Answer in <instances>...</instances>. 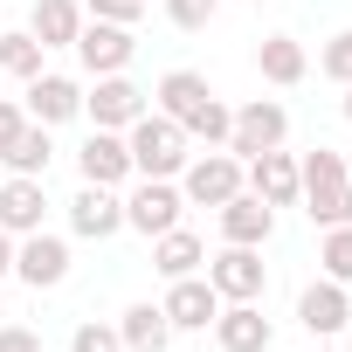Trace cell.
Listing matches in <instances>:
<instances>
[{"instance_id": "obj_1", "label": "cell", "mask_w": 352, "mask_h": 352, "mask_svg": "<svg viewBox=\"0 0 352 352\" xmlns=\"http://www.w3.org/2000/svg\"><path fill=\"white\" fill-rule=\"evenodd\" d=\"M152 97H159V111H166L173 124H180L187 138L228 145V118H235V111H228V104H221V97L208 90V76H201V69H166Z\"/></svg>"}, {"instance_id": "obj_2", "label": "cell", "mask_w": 352, "mask_h": 352, "mask_svg": "<svg viewBox=\"0 0 352 352\" xmlns=\"http://www.w3.org/2000/svg\"><path fill=\"white\" fill-rule=\"evenodd\" d=\"M124 145H131V173H145V180H180L187 159H194V152H187L194 138L173 124L166 111H145V118L124 131Z\"/></svg>"}, {"instance_id": "obj_3", "label": "cell", "mask_w": 352, "mask_h": 352, "mask_svg": "<svg viewBox=\"0 0 352 352\" xmlns=\"http://www.w3.org/2000/svg\"><path fill=\"white\" fill-rule=\"evenodd\" d=\"M249 187V166L235 159V152H201V159H187V173H180V194L194 201V208H221V201H235Z\"/></svg>"}, {"instance_id": "obj_4", "label": "cell", "mask_w": 352, "mask_h": 352, "mask_svg": "<svg viewBox=\"0 0 352 352\" xmlns=\"http://www.w3.org/2000/svg\"><path fill=\"white\" fill-rule=\"evenodd\" d=\"M208 283H214V297H221V304H256V297H263V283H270L263 249L228 242L221 256H208Z\"/></svg>"}, {"instance_id": "obj_5", "label": "cell", "mask_w": 352, "mask_h": 352, "mask_svg": "<svg viewBox=\"0 0 352 352\" xmlns=\"http://www.w3.org/2000/svg\"><path fill=\"white\" fill-rule=\"evenodd\" d=\"M283 131H290V118H283V104L276 97H256V104H242L235 118H228V152L249 166L256 152H270V145H283Z\"/></svg>"}, {"instance_id": "obj_6", "label": "cell", "mask_w": 352, "mask_h": 352, "mask_svg": "<svg viewBox=\"0 0 352 352\" xmlns=\"http://www.w3.org/2000/svg\"><path fill=\"white\" fill-rule=\"evenodd\" d=\"M83 111H90V124H97V131H131L152 104H145V90L118 69V76H97V90L83 97Z\"/></svg>"}, {"instance_id": "obj_7", "label": "cell", "mask_w": 352, "mask_h": 352, "mask_svg": "<svg viewBox=\"0 0 352 352\" xmlns=\"http://www.w3.org/2000/svg\"><path fill=\"white\" fill-rule=\"evenodd\" d=\"M14 276H21L28 290H56V283L69 276V242L49 235V228L21 235V242H14Z\"/></svg>"}, {"instance_id": "obj_8", "label": "cell", "mask_w": 352, "mask_h": 352, "mask_svg": "<svg viewBox=\"0 0 352 352\" xmlns=\"http://www.w3.org/2000/svg\"><path fill=\"white\" fill-rule=\"evenodd\" d=\"M131 56H138L131 28H118V21H90V14H83V35H76V63H83L90 76H118Z\"/></svg>"}, {"instance_id": "obj_9", "label": "cell", "mask_w": 352, "mask_h": 352, "mask_svg": "<svg viewBox=\"0 0 352 352\" xmlns=\"http://www.w3.org/2000/svg\"><path fill=\"white\" fill-rule=\"evenodd\" d=\"M180 208H187V194L173 187V180H145V187L124 201V228H138V235L152 242V235H166V228H180Z\"/></svg>"}, {"instance_id": "obj_10", "label": "cell", "mask_w": 352, "mask_h": 352, "mask_svg": "<svg viewBox=\"0 0 352 352\" xmlns=\"http://www.w3.org/2000/svg\"><path fill=\"white\" fill-rule=\"evenodd\" d=\"M159 311H166V324H173V331H208V324H214V311H221V297H214V283H208V276H173V290L159 297Z\"/></svg>"}, {"instance_id": "obj_11", "label": "cell", "mask_w": 352, "mask_h": 352, "mask_svg": "<svg viewBox=\"0 0 352 352\" xmlns=\"http://www.w3.org/2000/svg\"><path fill=\"white\" fill-rule=\"evenodd\" d=\"M69 228H76L83 242H111V235L124 228V201H118V187H90V180H83V194L69 201Z\"/></svg>"}, {"instance_id": "obj_12", "label": "cell", "mask_w": 352, "mask_h": 352, "mask_svg": "<svg viewBox=\"0 0 352 352\" xmlns=\"http://www.w3.org/2000/svg\"><path fill=\"white\" fill-rule=\"evenodd\" d=\"M76 166H83L90 187H124V180H131V145H124V131H90L83 152H76Z\"/></svg>"}, {"instance_id": "obj_13", "label": "cell", "mask_w": 352, "mask_h": 352, "mask_svg": "<svg viewBox=\"0 0 352 352\" xmlns=\"http://www.w3.org/2000/svg\"><path fill=\"white\" fill-rule=\"evenodd\" d=\"M249 194L256 201H270V208H297V159L283 152V145H270V152H256L249 159Z\"/></svg>"}, {"instance_id": "obj_14", "label": "cell", "mask_w": 352, "mask_h": 352, "mask_svg": "<svg viewBox=\"0 0 352 352\" xmlns=\"http://www.w3.org/2000/svg\"><path fill=\"white\" fill-rule=\"evenodd\" d=\"M21 111H28L35 124H69V118L83 111V83L42 69V76H28V104H21Z\"/></svg>"}, {"instance_id": "obj_15", "label": "cell", "mask_w": 352, "mask_h": 352, "mask_svg": "<svg viewBox=\"0 0 352 352\" xmlns=\"http://www.w3.org/2000/svg\"><path fill=\"white\" fill-rule=\"evenodd\" d=\"M276 235V208L270 201H256L249 187L235 194V201H221V242H242V249H263Z\"/></svg>"}, {"instance_id": "obj_16", "label": "cell", "mask_w": 352, "mask_h": 352, "mask_svg": "<svg viewBox=\"0 0 352 352\" xmlns=\"http://www.w3.org/2000/svg\"><path fill=\"white\" fill-rule=\"evenodd\" d=\"M345 318H352V297H345V283H311L304 297H297V324L311 331V338H331V331H345Z\"/></svg>"}, {"instance_id": "obj_17", "label": "cell", "mask_w": 352, "mask_h": 352, "mask_svg": "<svg viewBox=\"0 0 352 352\" xmlns=\"http://www.w3.org/2000/svg\"><path fill=\"white\" fill-rule=\"evenodd\" d=\"M270 318L256 311V304H221L214 311V345L221 352H270Z\"/></svg>"}, {"instance_id": "obj_18", "label": "cell", "mask_w": 352, "mask_h": 352, "mask_svg": "<svg viewBox=\"0 0 352 352\" xmlns=\"http://www.w3.org/2000/svg\"><path fill=\"white\" fill-rule=\"evenodd\" d=\"M42 214H49V194H42V180L14 173V180L0 187V228H8V235L21 242V235H35V228H42Z\"/></svg>"}, {"instance_id": "obj_19", "label": "cell", "mask_w": 352, "mask_h": 352, "mask_svg": "<svg viewBox=\"0 0 352 352\" xmlns=\"http://www.w3.org/2000/svg\"><path fill=\"white\" fill-rule=\"evenodd\" d=\"M201 263H208V242L194 235V228H166V235H152V270L173 283V276H201Z\"/></svg>"}, {"instance_id": "obj_20", "label": "cell", "mask_w": 352, "mask_h": 352, "mask_svg": "<svg viewBox=\"0 0 352 352\" xmlns=\"http://www.w3.org/2000/svg\"><path fill=\"white\" fill-rule=\"evenodd\" d=\"M28 35H35L42 49H76V35H83V8H76V0H35Z\"/></svg>"}, {"instance_id": "obj_21", "label": "cell", "mask_w": 352, "mask_h": 352, "mask_svg": "<svg viewBox=\"0 0 352 352\" xmlns=\"http://www.w3.org/2000/svg\"><path fill=\"white\" fill-rule=\"evenodd\" d=\"M118 338H124V352H166V345H173V324H166L159 304H131V311L118 318Z\"/></svg>"}, {"instance_id": "obj_22", "label": "cell", "mask_w": 352, "mask_h": 352, "mask_svg": "<svg viewBox=\"0 0 352 352\" xmlns=\"http://www.w3.org/2000/svg\"><path fill=\"white\" fill-rule=\"evenodd\" d=\"M256 69H263L270 83H283V90H290V83H304V69H311V63H304V42H297V35H263Z\"/></svg>"}, {"instance_id": "obj_23", "label": "cell", "mask_w": 352, "mask_h": 352, "mask_svg": "<svg viewBox=\"0 0 352 352\" xmlns=\"http://www.w3.org/2000/svg\"><path fill=\"white\" fill-rule=\"evenodd\" d=\"M49 152H56V145H49V124H35V118H28V124H21V138L0 152V166H8V173H28V180H42V173H49Z\"/></svg>"}, {"instance_id": "obj_24", "label": "cell", "mask_w": 352, "mask_h": 352, "mask_svg": "<svg viewBox=\"0 0 352 352\" xmlns=\"http://www.w3.org/2000/svg\"><path fill=\"white\" fill-rule=\"evenodd\" d=\"M42 56H49V49H42L28 28L0 35V69H8V76H21V83H28V76H42Z\"/></svg>"}, {"instance_id": "obj_25", "label": "cell", "mask_w": 352, "mask_h": 352, "mask_svg": "<svg viewBox=\"0 0 352 352\" xmlns=\"http://www.w3.org/2000/svg\"><path fill=\"white\" fill-rule=\"evenodd\" d=\"M318 263H324V276H331V283H352V221H345V228H324Z\"/></svg>"}, {"instance_id": "obj_26", "label": "cell", "mask_w": 352, "mask_h": 352, "mask_svg": "<svg viewBox=\"0 0 352 352\" xmlns=\"http://www.w3.org/2000/svg\"><path fill=\"white\" fill-rule=\"evenodd\" d=\"M318 69H324L331 83H352V28H338V35L318 49Z\"/></svg>"}, {"instance_id": "obj_27", "label": "cell", "mask_w": 352, "mask_h": 352, "mask_svg": "<svg viewBox=\"0 0 352 352\" xmlns=\"http://www.w3.org/2000/svg\"><path fill=\"white\" fill-rule=\"evenodd\" d=\"M214 8H221V0H166V21L194 35V28H208V21H214Z\"/></svg>"}, {"instance_id": "obj_28", "label": "cell", "mask_w": 352, "mask_h": 352, "mask_svg": "<svg viewBox=\"0 0 352 352\" xmlns=\"http://www.w3.org/2000/svg\"><path fill=\"white\" fill-rule=\"evenodd\" d=\"M69 352H124V338H118V324H76Z\"/></svg>"}, {"instance_id": "obj_29", "label": "cell", "mask_w": 352, "mask_h": 352, "mask_svg": "<svg viewBox=\"0 0 352 352\" xmlns=\"http://www.w3.org/2000/svg\"><path fill=\"white\" fill-rule=\"evenodd\" d=\"M83 14H90V21H118V28H131V21L145 14V0H83Z\"/></svg>"}, {"instance_id": "obj_30", "label": "cell", "mask_w": 352, "mask_h": 352, "mask_svg": "<svg viewBox=\"0 0 352 352\" xmlns=\"http://www.w3.org/2000/svg\"><path fill=\"white\" fill-rule=\"evenodd\" d=\"M0 352H42V331H28V324H0Z\"/></svg>"}, {"instance_id": "obj_31", "label": "cell", "mask_w": 352, "mask_h": 352, "mask_svg": "<svg viewBox=\"0 0 352 352\" xmlns=\"http://www.w3.org/2000/svg\"><path fill=\"white\" fill-rule=\"evenodd\" d=\"M21 124H28V111H21V104H8V97H0V152H8V145L21 138Z\"/></svg>"}, {"instance_id": "obj_32", "label": "cell", "mask_w": 352, "mask_h": 352, "mask_svg": "<svg viewBox=\"0 0 352 352\" xmlns=\"http://www.w3.org/2000/svg\"><path fill=\"white\" fill-rule=\"evenodd\" d=\"M8 270H14V235L0 228V276H8Z\"/></svg>"}, {"instance_id": "obj_33", "label": "cell", "mask_w": 352, "mask_h": 352, "mask_svg": "<svg viewBox=\"0 0 352 352\" xmlns=\"http://www.w3.org/2000/svg\"><path fill=\"white\" fill-rule=\"evenodd\" d=\"M345 124H352V83H345Z\"/></svg>"}, {"instance_id": "obj_34", "label": "cell", "mask_w": 352, "mask_h": 352, "mask_svg": "<svg viewBox=\"0 0 352 352\" xmlns=\"http://www.w3.org/2000/svg\"><path fill=\"white\" fill-rule=\"evenodd\" d=\"M0 324H8V304H0Z\"/></svg>"}]
</instances>
